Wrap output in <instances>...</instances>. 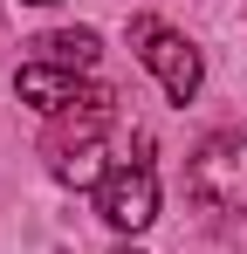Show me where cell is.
Instances as JSON below:
<instances>
[{"label": "cell", "instance_id": "obj_6", "mask_svg": "<svg viewBox=\"0 0 247 254\" xmlns=\"http://www.w3.org/2000/svg\"><path fill=\"white\" fill-rule=\"evenodd\" d=\"M28 7H55V0H28Z\"/></svg>", "mask_w": 247, "mask_h": 254}, {"label": "cell", "instance_id": "obj_1", "mask_svg": "<svg viewBox=\"0 0 247 254\" xmlns=\"http://www.w3.org/2000/svg\"><path fill=\"white\" fill-rule=\"evenodd\" d=\"M185 186L213 213H247V137L241 130L206 137L199 151H192V165H185Z\"/></svg>", "mask_w": 247, "mask_h": 254}, {"label": "cell", "instance_id": "obj_5", "mask_svg": "<svg viewBox=\"0 0 247 254\" xmlns=\"http://www.w3.org/2000/svg\"><path fill=\"white\" fill-rule=\"evenodd\" d=\"M35 48V62H55V69H69V76H82V69H96V35L89 28H55V35H41V42H28Z\"/></svg>", "mask_w": 247, "mask_h": 254}, {"label": "cell", "instance_id": "obj_4", "mask_svg": "<svg viewBox=\"0 0 247 254\" xmlns=\"http://www.w3.org/2000/svg\"><path fill=\"white\" fill-rule=\"evenodd\" d=\"M14 96L55 117V110H76L89 89H82L76 76H69V69H55V62H21V76H14Z\"/></svg>", "mask_w": 247, "mask_h": 254}, {"label": "cell", "instance_id": "obj_2", "mask_svg": "<svg viewBox=\"0 0 247 254\" xmlns=\"http://www.w3.org/2000/svg\"><path fill=\"white\" fill-rule=\"evenodd\" d=\"M130 42H137V55H144V69L165 83V96L172 103H192L199 96V48L185 42V35H172V28H158V21H130Z\"/></svg>", "mask_w": 247, "mask_h": 254}, {"label": "cell", "instance_id": "obj_7", "mask_svg": "<svg viewBox=\"0 0 247 254\" xmlns=\"http://www.w3.org/2000/svg\"><path fill=\"white\" fill-rule=\"evenodd\" d=\"M117 254H137V248H117Z\"/></svg>", "mask_w": 247, "mask_h": 254}, {"label": "cell", "instance_id": "obj_3", "mask_svg": "<svg viewBox=\"0 0 247 254\" xmlns=\"http://www.w3.org/2000/svg\"><path fill=\"white\" fill-rule=\"evenodd\" d=\"M96 213L117 227V234H144L151 220H158V172L144 165H110L103 172V186H96Z\"/></svg>", "mask_w": 247, "mask_h": 254}]
</instances>
